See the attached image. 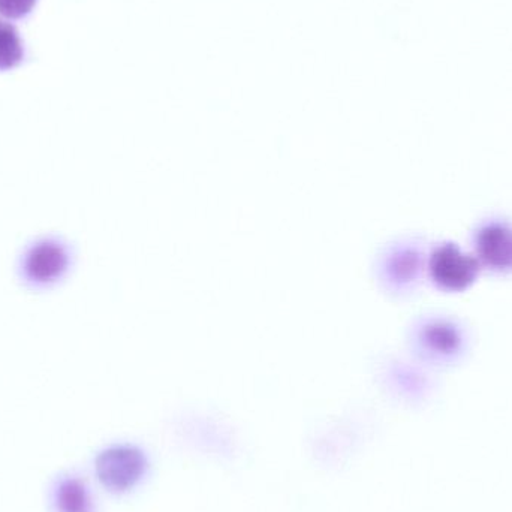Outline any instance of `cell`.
<instances>
[{
  "label": "cell",
  "instance_id": "obj_5",
  "mask_svg": "<svg viewBox=\"0 0 512 512\" xmlns=\"http://www.w3.org/2000/svg\"><path fill=\"white\" fill-rule=\"evenodd\" d=\"M54 505L57 512H93V501L89 489L78 478H63L54 490Z\"/></svg>",
  "mask_w": 512,
  "mask_h": 512
},
{
  "label": "cell",
  "instance_id": "obj_1",
  "mask_svg": "<svg viewBox=\"0 0 512 512\" xmlns=\"http://www.w3.org/2000/svg\"><path fill=\"white\" fill-rule=\"evenodd\" d=\"M95 469L98 480L108 492L125 493L143 480L147 459L138 448L119 445L102 451L96 459Z\"/></svg>",
  "mask_w": 512,
  "mask_h": 512
},
{
  "label": "cell",
  "instance_id": "obj_4",
  "mask_svg": "<svg viewBox=\"0 0 512 512\" xmlns=\"http://www.w3.org/2000/svg\"><path fill=\"white\" fill-rule=\"evenodd\" d=\"M475 258L481 265L496 271H512V228L501 222L484 225L474 237Z\"/></svg>",
  "mask_w": 512,
  "mask_h": 512
},
{
  "label": "cell",
  "instance_id": "obj_6",
  "mask_svg": "<svg viewBox=\"0 0 512 512\" xmlns=\"http://www.w3.org/2000/svg\"><path fill=\"white\" fill-rule=\"evenodd\" d=\"M23 44L12 24L0 20V71H9L23 60Z\"/></svg>",
  "mask_w": 512,
  "mask_h": 512
},
{
  "label": "cell",
  "instance_id": "obj_8",
  "mask_svg": "<svg viewBox=\"0 0 512 512\" xmlns=\"http://www.w3.org/2000/svg\"><path fill=\"white\" fill-rule=\"evenodd\" d=\"M35 5L36 0H0V15L18 20L26 17Z\"/></svg>",
  "mask_w": 512,
  "mask_h": 512
},
{
  "label": "cell",
  "instance_id": "obj_2",
  "mask_svg": "<svg viewBox=\"0 0 512 512\" xmlns=\"http://www.w3.org/2000/svg\"><path fill=\"white\" fill-rule=\"evenodd\" d=\"M481 264L475 256L463 254L456 243H444L430 255L429 273L442 291H466L474 285Z\"/></svg>",
  "mask_w": 512,
  "mask_h": 512
},
{
  "label": "cell",
  "instance_id": "obj_7",
  "mask_svg": "<svg viewBox=\"0 0 512 512\" xmlns=\"http://www.w3.org/2000/svg\"><path fill=\"white\" fill-rule=\"evenodd\" d=\"M424 340L429 348L435 349L438 354H453L460 346L459 331L445 322L430 325L424 333Z\"/></svg>",
  "mask_w": 512,
  "mask_h": 512
},
{
  "label": "cell",
  "instance_id": "obj_3",
  "mask_svg": "<svg viewBox=\"0 0 512 512\" xmlns=\"http://www.w3.org/2000/svg\"><path fill=\"white\" fill-rule=\"evenodd\" d=\"M69 267L65 245L57 240H41L27 249L21 261L24 280L33 286H48L62 279Z\"/></svg>",
  "mask_w": 512,
  "mask_h": 512
}]
</instances>
